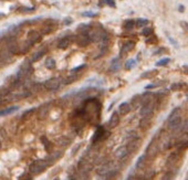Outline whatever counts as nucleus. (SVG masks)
<instances>
[{"label": "nucleus", "mask_w": 188, "mask_h": 180, "mask_svg": "<svg viewBox=\"0 0 188 180\" xmlns=\"http://www.w3.org/2000/svg\"><path fill=\"white\" fill-rule=\"evenodd\" d=\"M100 112H101L100 101H98L96 98H87L81 108L74 110V115L81 116L86 121H91L92 123H94L98 121Z\"/></svg>", "instance_id": "f257e3e1"}, {"label": "nucleus", "mask_w": 188, "mask_h": 180, "mask_svg": "<svg viewBox=\"0 0 188 180\" xmlns=\"http://www.w3.org/2000/svg\"><path fill=\"white\" fill-rule=\"evenodd\" d=\"M180 107H176L175 110H173L172 114L169 115L168 117V127L169 130H177L179 128L181 123H183V119H181V116H180Z\"/></svg>", "instance_id": "f03ea898"}, {"label": "nucleus", "mask_w": 188, "mask_h": 180, "mask_svg": "<svg viewBox=\"0 0 188 180\" xmlns=\"http://www.w3.org/2000/svg\"><path fill=\"white\" fill-rule=\"evenodd\" d=\"M32 61L31 60H24L22 64L19 67L18 71H17V78H19L21 81H24L26 78H28L30 75L32 74V72H33V69H32V65H31Z\"/></svg>", "instance_id": "7ed1b4c3"}, {"label": "nucleus", "mask_w": 188, "mask_h": 180, "mask_svg": "<svg viewBox=\"0 0 188 180\" xmlns=\"http://www.w3.org/2000/svg\"><path fill=\"white\" fill-rule=\"evenodd\" d=\"M89 35L91 38V41L92 42H101V41H106L109 40V37H107V33L105 32V30L103 28L98 27L96 29H91V31L89 32Z\"/></svg>", "instance_id": "20e7f679"}, {"label": "nucleus", "mask_w": 188, "mask_h": 180, "mask_svg": "<svg viewBox=\"0 0 188 180\" xmlns=\"http://www.w3.org/2000/svg\"><path fill=\"white\" fill-rule=\"evenodd\" d=\"M50 165H49L47 159H38V160H35L30 165L29 169H30L31 175H39V173L44 171Z\"/></svg>", "instance_id": "39448f33"}, {"label": "nucleus", "mask_w": 188, "mask_h": 180, "mask_svg": "<svg viewBox=\"0 0 188 180\" xmlns=\"http://www.w3.org/2000/svg\"><path fill=\"white\" fill-rule=\"evenodd\" d=\"M61 83H62V80L60 78H51L47 80L42 85L49 92H55V91H58L60 89Z\"/></svg>", "instance_id": "423d86ee"}, {"label": "nucleus", "mask_w": 188, "mask_h": 180, "mask_svg": "<svg viewBox=\"0 0 188 180\" xmlns=\"http://www.w3.org/2000/svg\"><path fill=\"white\" fill-rule=\"evenodd\" d=\"M110 136V132H106L105 128L103 126H98V128L95 129L94 135L92 137V143H98V140H103Z\"/></svg>", "instance_id": "0eeeda50"}, {"label": "nucleus", "mask_w": 188, "mask_h": 180, "mask_svg": "<svg viewBox=\"0 0 188 180\" xmlns=\"http://www.w3.org/2000/svg\"><path fill=\"white\" fill-rule=\"evenodd\" d=\"M50 108H51V102H47L40 106L39 110H38V113H37V117H38V119H39V121L46 119V118L48 117V115H49Z\"/></svg>", "instance_id": "6e6552de"}, {"label": "nucleus", "mask_w": 188, "mask_h": 180, "mask_svg": "<svg viewBox=\"0 0 188 180\" xmlns=\"http://www.w3.org/2000/svg\"><path fill=\"white\" fill-rule=\"evenodd\" d=\"M75 42L78 44L79 47L81 48H85L90 44L92 41H91V38L89 33H78V35L75 37Z\"/></svg>", "instance_id": "1a4fd4ad"}, {"label": "nucleus", "mask_w": 188, "mask_h": 180, "mask_svg": "<svg viewBox=\"0 0 188 180\" xmlns=\"http://www.w3.org/2000/svg\"><path fill=\"white\" fill-rule=\"evenodd\" d=\"M114 167H115V164H114V162H107V164L101 165L98 169V175L105 178L111 171H113V170L116 169V168H114Z\"/></svg>", "instance_id": "9d476101"}, {"label": "nucleus", "mask_w": 188, "mask_h": 180, "mask_svg": "<svg viewBox=\"0 0 188 180\" xmlns=\"http://www.w3.org/2000/svg\"><path fill=\"white\" fill-rule=\"evenodd\" d=\"M158 147H159V145H158V143H157V140H156V137H155V139H153V140L149 143L148 147H147V149H146L147 156H148L149 158L156 157V155L158 154V150H159Z\"/></svg>", "instance_id": "9b49d317"}, {"label": "nucleus", "mask_w": 188, "mask_h": 180, "mask_svg": "<svg viewBox=\"0 0 188 180\" xmlns=\"http://www.w3.org/2000/svg\"><path fill=\"white\" fill-rule=\"evenodd\" d=\"M175 146L178 147L179 150L188 148V132L180 135L179 137L177 138V140L175 141Z\"/></svg>", "instance_id": "f8f14e48"}, {"label": "nucleus", "mask_w": 188, "mask_h": 180, "mask_svg": "<svg viewBox=\"0 0 188 180\" xmlns=\"http://www.w3.org/2000/svg\"><path fill=\"white\" fill-rule=\"evenodd\" d=\"M134 48H135V42L133 41H127L126 43L123 44V47L121 48V52H120V56L121 58H125L126 54L131 52L132 50H134Z\"/></svg>", "instance_id": "ddd939ff"}, {"label": "nucleus", "mask_w": 188, "mask_h": 180, "mask_svg": "<svg viewBox=\"0 0 188 180\" xmlns=\"http://www.w3.org/2000/svg\"><path fill=\"white\" fill-rule=\"evenodd\" d=\"M152 118H153V112L142 116L141 121H140V128L146 129L147 127H149L151 123H152Z\"/></svg>", "instance_id": "4468645a"}, {"label": "nucleus", "mask_w": 188, "mask_h": 180, "mask_svg": "<svg viewBox=\"0 0 188 180\" xmlns=\"http://www.w3.org/2000/svg\"><path fill=\"white\" fill-rule=\"evenodd\" d=\"M78 168H79V170H80V171L82 172V173H87V172L90 171V170H92L93 166H92V165H91L89 161L86 160V159L82 158L81 160L79 161Z\"/></svg>", "instance_id": "2eb2a0df"}, {"label": "nucleus", "mask_w": 188, "mask_h": 180, "mask_svg": "<svg viewBox=\"0 0 188 180\" xmlns=\"http://www.w3.org/2000/svg\"><path fill=\"white\" fill-rule=\"evenodd\" d=\"M180 160V155H179V151H174L169 155V157L167 158V161H166V164L168 167H174L175 165Z\"/></svg>", "instance_id": "dca6fc26"}, {"label": "nucleus", "mask_w": 188, "mask_h": 180, "mask_svg": "<svg viewBox=\"0 0 188 180\" xmlns=\"http://www.w3.org/2000/svg\"><path fill=\"white\" fill-rule=\"evenodd\" d=\"M140 144H141V139H140V137H134L133 139H131V140L129 141V144H127V149H129V154L134 153V151H136L137 148H138V146H140Z\"/></svg>", "instance_id": "f3484780"}, {"label": "nucleus", "mask_w": 188, "mask_h": 180, "mask_svg": "<svg viewBox=\"0 0 188 180\" xmlns=\"http://www.w3.org/2000/svg\"><path fill=\"white\" fill-rule=\"evenodd\" d=\"M41 39H42V37H41V34H40L38 31H35V30H30V31H28L27 40H29L30 42H32V43L39 42Z\"/></svg>", "instance_id": "a211bd4d"}, {"label": "nucleus", "mask_w": 188, "mask_h": 180, "mask_svg": "<svg viewBox=\"0 0 188 180\" xmlns=\"http://www.w3.org/2000/svg\"><path fill=\"white\" fill-rule=\"evenodd\" d=\"M129 149H127V146H122V147H118L115 151H114V156L118 158V159H124L127 155H129Z\"/></svg>", "instance_id": "6ab92c4d"}, {"label": "nucleus", "mask_w": 188, "mask_h": 180, "mask_svg": "<svg viewBox=\"0 0 188 180\" xmlns=\"http://www.w3.org/2000/svg\"><path fill=\"white\" fill-rule=\"evenodd\" d=\"M120 121H121V118H120L118 113L117 112H114V113L112 114V116H111L110 121H109V126H110L111 128H115V127L118 126Z\"/></svg>", "instance_id": "aec40b11"}, {"label": "nucleus", "mask_w": 188, "mask_h": 180, "mask_svg": "<svg viewBox=\"0 0 188 180\" xmlns=\"http://www.w3.org/2000/svg\"><path fill=\"white\" fill-rule=\"evenodd\" d=\"M62 155H63V151H61V150H57V151H54V153H52V154H50L49 155V157L47 158V160H48V162H49V165L51 166L52 164H54L55 161L58 160V159H60L61 157H62Z\"/></svg>", "instance_id": "412c9836"}, {"label": "nucleus", "mask_w": 188, "mask_h": 180, "mask_svg": "<svg viewBox=\"0 0 188 180\" xmlns=\"http://www.w3.org/2000/svg\"><path fill=\"white\" fill-rule=\"evenodd\" d=\"M72 39H73V35H69V37H64L59 41V44L58 47L59 49H68V47L71 44L72 42Z\"/></svg>", "instance_id": "4be33fe9"}, {"label": "nucleus", "mask_w": 188, "mask_h": 180, "mask_svg": "<svg viewBox=\"0 0 188 180\" xmlns=\"http://www.w3.org/2000/svg\"><path fill=\"white\" fill-rule=\"evenodd\" d=\"M153 110H154V103L149 102V103H147V104H145V105H143V107L141 108L140 114H141V116H144V115H146V114L152 113Z\"/></svg>", "instance_id": "5701e85b"}, {"label": "nucleus", "mask_w": 188, "mask_h": 180, "mask_svg": "<svg viewBox=\"0 0 188 180\" xmlns=\"http://www.w3.org/2000/svg\"><path fill=\"white\" fill-rule=\"evenodd\" d=\"M132 110V107L129 105L127 102H124L122 103L121 105L118 106V112L121 113V115H126V114H129Z\"/></svg>", "instance_id": "b1692460"}, {"label": "nucleus", "mask_w": 188, "mask_h": 180, "mask_svg": "<svg viewBox=\"0 0 188 180\" xmlns=\"http://www.w3.org/2000/svg\"><path fill=\"white\" fill-rule=\"evenodd\" d=\"M91 24H86V23H81L79 24L76 30H78V33H89L91 31Z\"/></svg>", "instance_id": "393cba45"}, {"label": "nucleus", "mask_w": 188, "mask_h": 180, "mask_svg": "<svg viewBox=\"0 0 188 180\" xmlns=\"http://www.w3.org/2000/svg\"><path fill=\"white\" fill-rule=\"evenodd\" d=\"M71 143H72V140H71L69 137H65V136H61V137H59L58 139H57V144L60 146H62V147L71 145Z\"/></svg>", "instance_id": "a878e982"}, {"label": "nucleus", "mask_w": 188, "mask_h": 180, "mask_svg": "<svg viewBox=\"0 0 188 180\" xmlns=\"http://www.w3.org/2000/svg\"><path fill=\"white\" fill-rule=\"evenodd\" d=\"M19 108H20V106H18V105L10 106V107L6 108V110H1V113H0V115H1V116H7V115H10V114H12L13 112L18 110Z\"/></svg>", "instance_id": "bb28decb"}, {"label": "nucleus", "mask_w": 188, "mask_h": 180, "mask_svg": "<svg viewBox=\"0 0 188 180\" xmlns=\"http://www.w3.org/2000/svg\"><path fill=\"white\" fill-rule=\"evenodd\" d=\"M46 53H47V50H46V49H43V50H40V51L35 52V54L32 55V58H31L32 63L37 62V61H39L41 58H43V56L46 55Z\"/></svg>", "instance_id": "cd10ccee"}, {"label": "nucleus", "mask_w": 188, "mask_h": 180, "mask_svg": "<svg viewBox=\"0 0 188 180\" xmlns=\"http://www.w3.org/2000/svg\"><path fill=\"white\" fill-rule=\"evenodd\" d=\"M33 44L32 42H30L29 40H27V41H24L21 45H19L20 48V53H27L28 51H29V49L31 48V45Z\"/></svg>", "instance_id": "c85d7f7f"}, {"label": "nucleus", "mask_w": 188, "mask_h": 180, "mask_svg": "<svg viewBox=\"0 0 188 180\" xmlns=\"http://www.w3.org/2000/svg\"><path fill=\"white\" fill-rule=\"evenodd\" d=\"M121 67V62H120V59L118 58H115V59L112 60V63H111V71L112 72H117Z\"/></svg>", "instance_id": "c756f323"}, {"label": "nucleus", "mask_w": 188, "mask_h": 180, "mask_svg": "<svg viewBox=\"0 0 188 180\" xmlns=\"http://www.w3.org/2000/svg\"><path fill=\"white\" fill-rule=\"evenodd\" d=\"M152 96H153V93H151V92H147V93L142 94V101H141L142 105H145L147 103L152 102Z\"/></svg>", "instance_id": "7c9ffc66"}, {"label": "nucleus", "mask_w": 188, "mask_h": 180, "mask_svg": "<svg viewBox=\"0 0 188 180\" xmlns=\"http://www.w3.org/2000/svg\"><path fill=\"white\" fill-rule=\"evenodd\" d=\"M157 74H158V71L155 69V70H149V71H147V72H144L141 76H142V78H154V76H156Z\"/></svg>", "instance_id": "2f4dec72"}, {"label": "nucleus", "mask_w": 188, "mask_h": 180, "mask_svg": "<svg viewBox=\"0 0 188 180\" xmlns=\"http://www.w3.org/2000/svg\"><path fill=\"white\" fill-rule=\"evenodd\" d=\"M135 26H136V21H134V20L131 19V20L125 21V23H124L123 28H124V30H126V31H131V30H133Z\"/></svg>", "instance_id": "473e14b6"}, {"label": "nucleus", "mask_w": 188, "mask_h": 180, "mask_svg": "<svg viewBox=\"0 0 188 180\" xmlns=\"http://www.w3.org/2000/svg\"><path fill=\"white\" fill-rule=\"evenodd\" d=\"M54 30H55V24L49 23V22L44 23V27L42 28V31L44 32V33H51V32H53Z\"/></svg>", "instance_id": "72a5a7b5"}, {"label": "nucleus", "mask_w": 188, "mask_h": 180, "mask_svg": "<svg viewBox=\"0 0 188 180\" xmlns=\"http://www.w3.org/2000/svg\"><path fill=\"white\" fill-rule=\"evenodd\" d=\"M35 110H37V108L32 107V108H30V110H26V112H23L22 116H21V119H22V121H28L29 118L31 117L32 114L35 113Z\"/></svg>", "instance_id": "f704fd0d"}, {"label": "nucleus", "mask_w": 188, "mask_h": 180, "mask_svg": "<svg viewBox=\"0 0 188 180\" xmlns=\"http://www.w3.org/2000/svg\"><path fill=\"white\" fill-rule=\"evenodd\" d=\"M141 101H142V94H136V95H134L133 97H132V100H131V103H132L134 107L136 108L137 106L141 104Z\"/></svg>", "instance_id": "c9c22d12"}, {"label": "nucleus", "mask_w": 188, "mask_h": 180, "mask_svg": "<svg viewBox=\"0 0 188 180\" xmlns=\"http://www.w3.org/2000/svg\"><path fill=\"white\" fill-rule=\"evenodd\" d=\"M46 67L49 69V70H53L55 67V61L54 59L52 58H49V59L46 60Z\"/></svg>", "instance_id": "e433bc0d"}, {"label": "nucleus", "mask_w": 188, "mask_h": 180, "mask_svg": "<svg viewBox=\"0 0 188 180\" xmlns=\"http://www.w3.org/2000/svg\"><path fill=\"white\" fill-rule=\"evenodd\" d=\"M41 141H42L46 150H47V151H50V148H51V143H50V140H49L46 136H42V137H41Z\"/></svg>", "instance_id": "4c0bfd02"}, {"label": "nucleus", "mask_w": 188, "mask_h": 180, "mask_svg": "<svg viewBox=\"0 0 188 180\" xmlns=\"http://www.w3.org/2000/svg\"><path fill=\"white\" fill-rule=\"evenodd\" d=\"M135 65H136V61L133 59H129L127 60L125 63V69L126 70H131V69H133Z\"/></svg>", "instance_id": "58836bf2"}, {"label": "nucleus", "mask_w": 188, "mask_h": 180, "mask_svg": "<svg viewBox=\"0 0 188 180\" xmlns=\"http://www.w3.org/2000/svg\"><path fill=\"white\" fill-rule=\"evenodd\" d=\"M147 23H148V20L147 19H137L136 20V27L137 28H142V27H145V26H147Z\"/></svg>", "instance_id": "ea45409f"}, {"label": "nucleus", "mask_w": 188, "mask_h": 180, "mask_svg": "<svg viewBox=\"0 0 188 180\" xmlns=\"http://www.w3.org/2000/svg\"><path fill=\"white\" fill-rule=\"evenodd\" d=\"M142 34L145 35L146 38H147V37H149V35L154 34L153 28H144V29H143V31H142Z\"/></svg>", "instance_id": "a19ab883"}, {"label": "nucleus", "mask_w": 188, "mask_h": 180, "mask_svg": "<svg viewBox=\"0 0 188 180\" xmlns=\"http://www.w3.org/2000/svg\"><path fill=\"white\" fill-rule=\"evenodd\" d=\"M169 62H170V59L169 58H165V59H162L158 62H156V67H164V65H167Z\"/></svg>", "instance_id": "79ce46f5"}, {"label": "nucleus", "mask_w": 188, "mask_h": 180, "mask_svg": "<svg viewBox=\"0 0 188 180\" xmlns=\"http://www.w3.org/2000/svg\"><path fill=\"white\" fill-rule=\"evenodd\" d=\"M183 86H184L183 83H175V84H172V85H170V90L174 91V92H177V91L181 90Z\"/></svg>", "instance_id": "37998d69"}, {"label": "nucleus", "mask_w": 188, "mask_h": 180, "mask_svg": "<svg viewBox=\"0 0 188 180\" xmlns=\"http://www.w3.org/2000/svg\"><path fill=\"white\" fill-rule=\"evenodd\" d=\"M76 78H78V75H70L64 80V84H71V83L74 82Z\"/></svg>", "instance_id": "c03bdc74"}, {"label": "nucleus", "mask_w": 188, "mask_h": 180, "mask_svg": "<svg viewBox=\"0 0 188 180\" xmlns=\"http://www.w3.org/2000/svg\"><path fill=\"white\" fill-rule=\"evenodd\" d=\"M157 42V37L155 34H152L147 37V39H146V43H148V44H153V43H156Z\"/></svg>", "instance_id": "a18cd8bd"}, {"label": "nucleus", "mask_w": 188, "mask_h": 180, "mask_svg": "<svg viewBox=\"0 0 188 180\" xmlns=\"http://www.w3.org/2000/svg\"><path fill=\"white\" fill-rule=\"evenodd\" d=\"M144 161H145V155H143L141 156L136 161V168H142L143 167V164H144Z\"/></svg>", "instance_id": "49530a36"}, {"label": "nucleus", "mask_w": 188, "mask_h": 180, "mask_svg": "<svg viewBox=\"0 0 188 180\" xmlns=\"http://www.w3.org/2000/svg\"><path fill=\"white\" fill-rule=\"evenodd\" d=\"M83 17H89V18H94V17L98 16V13H95V12H92V11H85L82 13Z\"/></svg>", "instance_id": "de8ad7c7"}, {"label": "nucleus", "mask_w": 188, "mask_h": 180, "mask_svg": "<svg viewBox=\"0 0 188 180\" xmlns=\"http://www.w3.org/2000/svg\"><path fill=\"white\" fill-rule=\"evenodd\" d=\"M84 67H86V64H81V65H79V67H74V69H72V70H71V72H72V73H74V72H78V71L82 70V69H84Z\"/></svg>", "instance_id": "09e8293b"}, {"label": "nucleus", "mask_w": 188, "mask_h": 180, "mask_svg": "<svg viewBox=\"0 0 188 180\" xmlns=\"http://www.w3.org/2000/svg\"><path fill=\"white\" fill-rule=\"evenodd\" d=\"M72 22H73V20H72V18H65V19L63 20V24L64 26H70V24H72Z\"/></svg>", "instance_id": "8fccbe9b"}, {"label": "nucleus", "mask_w": 188, "mask_h": 180, "mask_svg": "<svg viewBox=\"0 0 188 180\" xmlns=\"http://www.w3.org/2000/svg\"><path fill=\"white\" fill-rule=\"evenodd\" d=\"M104 2L109 4L110 7H113V8L116 7V4H115V1H114V0H104Z\"/></svg>", "instance_id": "3c124183"}, {"label": "nucleus", "mask_w": 188, "mask_h": 180, "mask_svg": "<svg viewBox=\"0 0 188 180\" xmlns=\"http://www.w3.org/2000/svg\"><path fill=\"white\" fill-rule=\"evenodd\" d=\"M180 26H181V27H183V29H184L185 31H186V32L188 33V22L181 21V22H180Z\"/></svg>", "instance_id": "603ef678"}, {"label": "nucleus", "mask_w": 188, "mask_h": 180, "mask_svg": "<svg viewBox=\"0 0 188 180\" xmlns=\"http://www.w3.org/2000/svg\"><path fill=\"white\" fill-rule=\"evenodd\" d=\"M156 86H159V85H158V83H155V84H149V85L146 86L145 89H146V90H151V89H155Z\"/></svg>", "instance_id": "864d4df0"}, {"label": "nucleus", "mask_w": 188, "mask_h": 180, "mask_svg": "<svg viewBox=\"0 0 188 180\" xmlns=\"http://www.w3.org/2000/svg\"><path fill=\"white\" fill-rule=\"evenodd\" d=\"M35 7H32V8H24V7H21L20 8V11H32V10H35Z\"/></svg>", "instance_id": "5fc2aeb1"}, {"label": "nucleus", "mask_w": 188, "mask_h": 180, "mask_svg": "<svg viewBox=\"0 0 188 180\" xmlns=\"http://www.w3.org/2000/svg\"><path fill=\"white\" fill-rule=\"evenodd\" d=\"M168 39H169V41H170V43H172L173 45H175L176 48H178V44H177V42H176V41H175L174 39H173V38H170L169 35H168Z\"/></svg>", "instance_id": "6e6d98bb"}, {"label": "nucleus", "mask_w": 188, "mask_h": 180, "mask_svg": "<svg viewBox=\"0 0 188 180\" xmlns=\"http://www.w3.org/2000/svg\"><path fill=\"white\" fill-rule=\"evenodd\" d=\"M165 50H167V49H165V48H161V49H159V51H155L154 52V54H161V53H163Z\"/></svg>", "instance_id": "4d7b16f0"}, {"label": "nucleus", "mask_w": 188, "mask_h": 180, "mask_svg": "<svg viewBox=\"0 0 188 180\" xmlns=\"http://www.w3.org/2000/svg\"><path fill=\"white\" fill-rule=\"evenodd\" d=\"M178 11H179V12H184L185 11L184 4H179V7H178Z\"/></svg>", "instance_id": "13d9d810"}, {"label": "nucleus", "mask_w": 188, "mask_h": 180, "mask_svg": "<svg viewBox=\"0 0 188 180\" xmlns=\"http://www.w3.org/2000/svg\"><path fill=\"white\" fill-rule=\"evenodd\" d=\"M183 72H184L185 74H188V65H184L183 67Z\"/></svg>", "instance_id": "bf43d9fd"}, {"label": "nucleus", "mask_w": 188, "mask_h": 180, "mask_svg": "<svg viewBox=\"0 0 188 180\" xmlns=\"http://www.w3.org/2000/svg\"><path fill=\"white\" fill-rule=\"evenodd\" d=\"M19 179H31V177H28L26 175H22V176L19 177Z\"/></svg>", "instance_id": "052dcab7"}]
</instances>
